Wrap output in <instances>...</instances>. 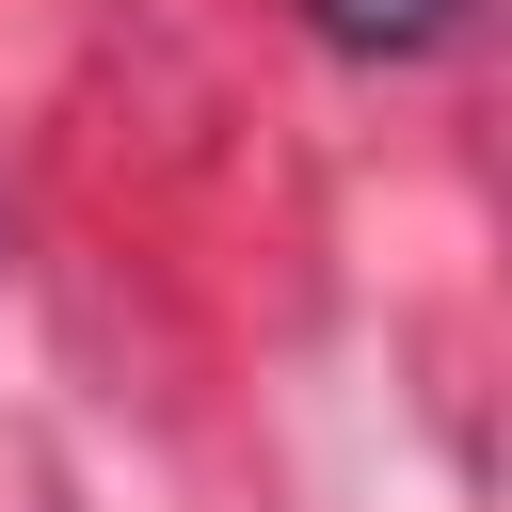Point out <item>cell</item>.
<instances>
[{
	"label": "cell",
	"mask_w": 512,
	"mask_h": 512,
	"mask_svg": "<svg viewBox=\"0 0 512 512\" xmlns=\"http://www.w3.org/2000/svg\"><path fill=\"white\" fill-rule=\"evenodd\" d=\"M336 48H368V64H416V48H448L464 32V0H304Z\"/></svg>",
	"instance_id": "6da1fadb"
}]
</instances>
